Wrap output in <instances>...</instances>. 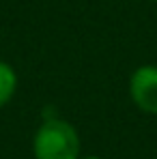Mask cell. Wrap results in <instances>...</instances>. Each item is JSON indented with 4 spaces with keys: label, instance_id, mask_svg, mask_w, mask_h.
I'll return each instance as SVG.
<instances>
[{
    "label": "cell",
    "instance_id": "5",
    "mask_svg": "<svg viewBox=\"0 0 157 159\" xmlns=\"http://www.w3.org/2000/svg\"><path fill=\"white\" fill-rule=\"evenodd\" d=\"M153 2H157V0H153Z\"/></svg>",
    "mask_w": 157,
    "mask_h": 159
},
{
    "label": "cell",
    "instance_id": "2",
    "mask_svg": "<svg viewBox=\"0 0 157 159\" xmlns=\"http://www.w3.org/2000/svg\"><path fill=\"white\" fill-rule=\"evenodd\" d=\"M129 97L140 112L157 116V65H142L131 73Z\"/></svg>",
    "mask_w": 157,
    "mask_h": 159
},
{
    "label": "cell",
    "instance_id": "1",
    "mask_svg": "<svg viewBox=\"0 0 157 159\" xmlns=\"http://www.w3.org/2000/svg\"><path fill=\"white\" fill-rule=\"evenodd\" d=\"M80 148L78 129L60 116L43 118L32 135L35 159H80Z\"/></svg>",
    "mask_w": 157,
    "mask_h": 159
},
{
    "label": "cell",
    "instance_id": "3",
    "mask_svg": "<svg viewBox=\"0 0 157 159\" xmlns=\"http://www.w3.org/2000/svg\"><path fill=\"white\" fill-rule=\"evenodd\" d=\"M15 90H17V73L15 69L0 60V107H4L13 97H15Z\"/></svg>",
    "mask_w": 157,
    "mask_h": 159
},
{
    "label": "cell",
    "instance_id": "4",
    "mask_svg": "<svg viewBox=\"0 0 157 159\" xmlns=\"http://www.w3.org/2000/svg\"><path fill=\"white\" fill-rule=\"evenodd\" d=\"M80 159H101V157H95V155H88V157H80Z\"/></svg>",
    "mask_w": 157,
    "mask_h": 159
}]
</instances>
